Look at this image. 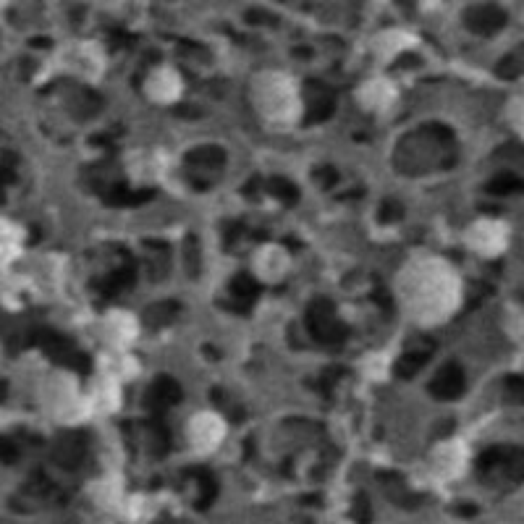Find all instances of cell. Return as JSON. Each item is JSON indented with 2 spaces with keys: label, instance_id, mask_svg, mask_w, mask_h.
<instances>
[{
  "label": "cell",
  "instance_id": "obj_2",
  "mask_svg": "<svg viewBox=\"0 0 524 524\" xmlns=\"http://www.w3.org/2000/svg\"><path fill=\"white\" fill-rule=\"evenodd\" d=\"M461 391H464V370L454 362H448L430 383V393L435 399H443V401L461 396Z\"/></svg>",
  "mask_w": 524,
  "mask_h": 524
},
{
  "label": "cell",
  "instance_id": "obj_1",
  "mask_svg": "<svg viewBox=\"0 0 524 524\" xmlns=\"http://www.w3.org/2000/svg\"><path fill=\"white\" fill-rule=\"evenodd\" d=\"M307 328L314 339L323 341V343H339L346 336V328L341 325L339 317H336V307L328 299H317L310 304Z\"/></svg>",
  "mask_w": 524,
  "mask_h": 524
},
{
  "label": "cell",
  "instance_id": "obj_7",
  "mask_svg": "<svg viewBox=\"0 0 524 524\" xmlns=\"http://www.w3.org/2000/svg\"><path fill=\"white\" fill-rule=\"evenodd\" d=\"M150 196H152V192H134L126 183H116V186H110L105 192V202L116 205V208H123V205H139V202L150 199Z\"/></svg>",
  "mask_w": 524,
  "mask_h": 524
},
{
  "label": "cell",
  "instance_id": "obj_8",
  "mask_svg": "<svg viewBox=\"0 0 524 524\" xmlns=\"http://www.w3.org/2000/svg\"><path fill=\"white\" fill-rule=\"evenodd\" d=\"M257 291H260V286L252 281V275H236L231 281V296L239 301V310H247L257 296Z\"/></svg>",
  "mask_w": 524,
  "mask_h": 524
},
{
  "label": "cell",
  "instance_id": "obj_6",
  "mask_svg": "<svg viewBox=\"0 0 524 524\" xmlns=\"http://www.w3.org/2000/svg\"><path fill=\"white\" fill-rule=\"evenodd\" d=\"M181 401V385L173 378H157L147 393V404L152 409H165Z\"/></svg>",
  "mask_w": 524,
  "mask_h": 524
},
{
  "label": "cell",
  "instance_id": "obj_10",
  "mask_svg": "<svg viewBox=\"0 0 524 524\" xmlns=\"http://www.w3.org/2000/svg\"><path fill=\"white\" fill-rule=\"evenodd\" d=\"M522 189V181L514 176V173H501V176H496L493 181L487 183V192L490 194H514V192H519Z\"/></svg>",
  "mask_w": 524,
  "mask_h": 524
},
{
  "label": "cell",
  "instance_id": "obj_18",
  "mask_svg": "<svg viewBox=\"0 0 524 524\" xmlns=\"http://www.w3.org/2000/svg\"><path fill=\"white\" fill-rule=\"evenodd\" d=\"M354 516H356V519H359L362 524L370 522V503H367L365 496H359V503L354 506Z\"/></svg>",
  "mask_w": 524,
  "mask_h": 524
},
{
  "label": "cell",
  "instance_id": "obj_4",
  "mask_svg": "<svg viewBox=\"0 0 524 524\" xmlns=\"http://www.w3.org/2000/svg\"><path fill=\"white\" fill-rule=\"evenodd\" d=\"M464 19H467V26L477 34H493L506 24V13L498 6H472Z\"/></svg>",
  "mask_w": 524,
  "mask_h": 524
},
{
  "label": "cell",
  "instance_id": "obj_13",
  "mask_svg": "<svg viewBox=\"0 0 524 524\" xmlns=\"http://www.w3.org/2000/svg\"><path fill=\"white\" fill-rule=\"evenodd\" d=\"M16 179V157L11 152L0 155V189H6Z\"/></svg>",
  "mask_w": 524,
  "mask_h": 524
},
{
  "label": "cell",
  "instance_id": "obj_17",
  "mask_svg": "<svg viewBox=\"0 0 524 524\" xmlns=\"http://www.w3.org/2000/svg\"><path fill=\"white\" fill-rule=\"evenodd\" d=\"M314 179H317V181H323V186L328 189V186H333V183L339 181V173H336L333 168H328V165H323V168L314 170Z\"/></svg>",
  "mask_w": 524,
  "mask_h": 524
},
{
  "label": "cell",
  "instance_id": "obj_3",
  "mask_svg": "<svg viewBox=\"0 0 524 524\" xmlns=\"http://www.w3.org/2000/svg\"><path fill=\"white\" fill-rule=\"evenodd\" d=\"M336 110V97L323 81L307 84V121H325Z\"/></svg>",
  "mask_w": 524,
  "mask_h": 524
},
{
  "label": "cell",
  "instance_id": "obj_12",
  "mask_svg": "<svg viewBox=\"0 0 524 524\" xmlns=\"http://www.w3.org/2000/svg\"><path fill=\"white\" fill-rule=\"evenodd\" d=\"M55 458L58 464H66V467H77L81 461V445H74L71 441H61L58 448H55Z\"/></svg>",
  "mask_w": 524,
  "mask_h": 524
},
{
  "label": "cell",
  "instance_id": "obj_9",
  "mask_svg": "<svg viewBox=\"0 0 524 524\" xmlns=\"http://www.w3.org/2000/svg\"><path fill=\"white\" fill-rule=\"evenodd\" d=\"M186 163L189 165H202V168H221L223 163H225V152H223L221 147H199L194 152H189L186 155Z\"/></svg>",
  "mask_w": 524,
  "mask_h": 524
},
{
  "label": "cell",
  "instance_id": "obj_11",
  "mask_svg": "<svg viewBox=\"0 0 524 524\" xmlns=\"http://www.w3.org/2000/svg\"><path fill=\"white\" fill-rule=\"evenodd\" d=\"M270 194L278 196L281 202H286V205H294L296 199H299V192H296V186L286 179H281V176H275L270 179Z\"/></svg>",
  "mask_w": 524,
  "mask_h": 524
},
{
  "label": "cell",
  "instance_id": "obj_14",
  "mask_svg": "<svg viewBox=\"0 0 524 524\" xmlns=\"http://www.w3.org/2000/svg\"><path fill=\"white\" fill-rule=\"evenodd\" d=\"M16 458H19V448L13 445V441H8V438H0V461L13 464Z\"/></svg>",
  "mask_w": 524,
  "mask_h": 524
},
{
  "label": "cell",
  "instance_id": "obj_5",
  "mask_svg": "<svg viewBox=\"0 0 524 524\" xmlns=\"http://www.w3.org/2000/svg\"><path fill=\"white\" fill-rule=\"evenodd\" d=\"M432 354V343L430 341H419V343H409L406 346V352L399 356V362H396V375H401V378H412V375H417L419 367H425V362L430 359Z\"/></svg>",
  "mask_w": 524,
  "mask_h": 524
},
{
  "label": "cell",
  "instance_id": "obj_16",
  "mask_svg": "<svg viewBox=\"0 0 524 524\" xmlns=\"http://www.w3.org/2000/svg\"><path fill=\"white\" fill-rule=\"evenodd\" d=\"M399 218H401V205H399V202H385L383 210H380V221L391 223V221H399Z\"/></svg>",
  "mask_w": 524,
  "mask_h": 524
},
{
  "label": "cell",
  "instance_id": "obj_15",
  "mask_svg": "<svg viewBox=\"0 0 524 524\" xmlns=\"http://www.w3.org/2000/svg\"><path fill=\"white\" fill-rule=\"evenodd\" d=\"M519 71H522V63H516V58H514V55L506 58V61H501V66H498V74H501V77H506V79L519 77Z\"/></svg>",
  "mask_w": 524,
  "mask_h": 524
}]
</instances>
